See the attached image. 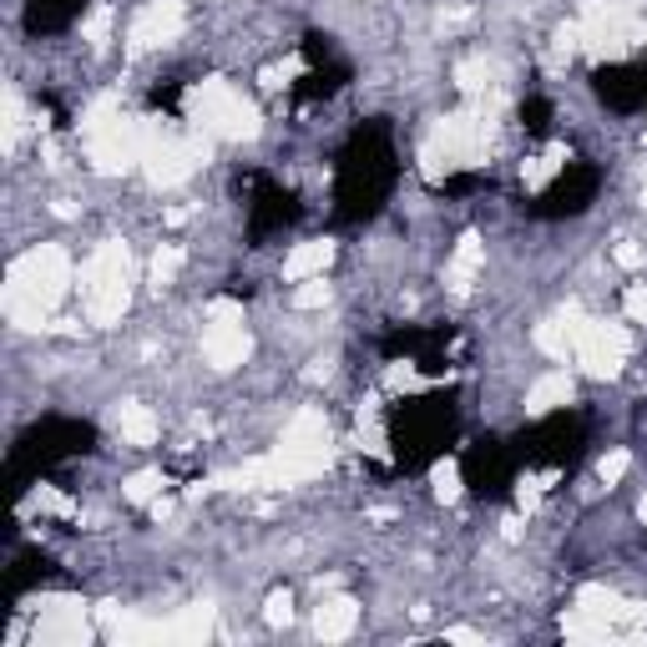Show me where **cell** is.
Listing matches in <instances>:
<instances>
[{
  "mask_svg": "<svg viewBox=\"0 0 647 647\" xmlns=\"http://www.w3.org/2000/svg\"><path fill=\"white\" fill-rule=\"evenodd\" d=\"M178 268H182V249H178V243H163V249L152 253V284H157V289H167V284L178 278Z\"/></svg>",
  "mask_w": 647,
  "mask_h": 647,
  "instance_id": "20",
  "label": "cell"
},
{
  "mask_svg": "<svg viewBox=\"0 0 647 647\" xmlns=\"http://www.w3.org/2000/svg\"><path fill=\"white\" fill-rule=\"evenodd\" d=\"M71 284V259L67 249L41 243V249L21 253L11 263V284H5V314L21 324V330H41L46 314L56 309V299L67 293Z\"/></svg>",
  "mask_w": 647,
  "mask_h": 647,
  "instance_id": "1",
  "label": "cell"
},
{
  "mask_svg": "<svg viewBox=\"0 0 647 647\" xmlns=\"http://www.w3.org/2000/svg\"><path fill=\"white\" fill-rule=\"evenodd\" d=\"M385 385L395 390V395H415V390H426V374L415 370V364H390Z\"/></svg>",
  "mask_w": 647,
  "mask_h": 647,
  "instance_id": "24",
  "label": "cell"
},
{
  "mask_svg": "<svg viewBox=\"0 0 647 647\" xmlns=\"http://www.w3.org/2000/svg\"><path fill=\"white\" fill-rule=\"evenodd\" d=\"M637 516H643V526H647V491H643V501H637Z\"/></svg>",
  "mask_w": 647,
  "mask_h": 647,
  "instance_id": "29",
  "label": "cell"
},
{
  "mask_svg": "<svg viewBox=\"0 0 647 647\" xmlns=\"http://www.w3.org/2000/svg\"><path fill=\"white\" fill-rule=\"evenodd\" d=\"M268 622H274V627H289V622H293V597L289 592L268 597Z\"/></svg>",
  "mask_w": 647,
  "mask_h": 647,
  "instance_id": "27",
  "label": "cell"
},
{
  "mask_svg": "<svg viewBox=\"0 0 647 647\" xmlns=\"http://www.w3.org/2000/svg\"><path fill=\"white\" fill-rule=\"evenodd\" d=\"M157 491H163V476H157V470H137V476H127V486H122V496L137 501V506H152Z\"/></svg>",
  "mask_w": 647,
  "mask_h": 647,
  "instance_id": "21",
  "label": "cell"
},
{
  "mask_svg": "<svg viewBox=\"0 0 647 647\" xmlns=\"http://www.w3.org/2000/svg\"><path fill=\"white\" fill-rule=\"evenodd\" d=\"M481 259H486L481 238H476V233H466L460 243H455V259H451V268H445V284L466 293L470 284H476V274H481Z\"/></svg>",
  "mask_w": 647,
  "mask_h": 647,
  "instance_id": "13",
  "label": "cell"
},
{
  "mask_svg": "<svg viewBox=\"0 0 647 647\" xmlns=\"http://www.w3.org/2000/svg\"><path fill=\"white\" fill-rule=\"evenodd\" d=\"M359 627V602L355 597H324L314 612V633L324 637V643H339V637H349Z\"/></svg>",
  "mask_w": 647,
  "mask_h": 647,
  "instance_id": "11",
  "label": "cell"
},
{
  "mask_svg": "<svg viewBox=\"0 0 647 647\" xmlns=\"http://www.w3.org/2000/svg\"><path fill=\"white\" fill-rule=\"evenodd\" d=\"M627 470H633V455H627V451H607L602 460H597V481H602V486H618Z\"/></svg>",
  "mask_w": 647,
  "mask_h": 647,
  "instance_id": "23",
  "label": "cell"
},
{
  "mask_svg": "<svg viewBox=\"0 0 647 647\" xmlns=\"http://www.w3.org/2000/svg\"><path fill=\"white\" fill-rule=\"evenodd\" d=\"M249 330H243V314H238V303L218 299L213 303V324L203 330V355L213 370H238L243 359H249Z\"/></svg>",
  "mask_w": 647,
  "mask_h": 647,
  "instance_id": "8",
  "label": "cell"
},
{
  "mask_svg": "<svg viewBox=\"0 0 647 647\" xmlns=\"http://www.w3.org/2000/svg\"><path fill=\"white\" fill-rule=\"evenodd\" d=\"M430 486H435V496L445 501V506H451V501H460V460H435V466H430Z\"/></svg>",
  "mask_w": 647,
  "mask_h": 647,
  "instance_id": "19",
  "label": "cell"
},
{
  "mask_svg": "<svg viewBox=\"0 0 647 647\" xmlns=\"http://www.w3.org/2000/svg\"><path fill=\"white\" fill-rule=\"evenodd\" d=\"M491 82H496V67H491V61H460V67H455V86H460L466 97H486Z\"/></svg>",
  "mask_w": 647,
  "mask_h": 647,
  "instance_id": "18",
  "label": "cell"
},
{
  "mask_svg": "<svg viewBox=\"0 0 647 647\" xmlns=\"http://www.w3.org/2000/svg\"><path fill=\"white\" fill-rule=\"evenodd\" d=\"M188 117H193L197 132L207 137H223V142H243V137H259V107L243 101V92L228 82H197L188 92Z\"/></svg>",
  "mask_w": 647,
  "mask_h": 647,
  "instance_id": "4",
  "label": "cell"
},
{
  "mask_svg": "<svg viewBox=\"0 0 647 647\" xmlns=\"http://www.w3.org/2000/svg\"><path fill=\"white\" fill-rule=\"evenodd\" d=\"M562 163H566V147H547L541 157H531V163L522 167V182L531 188V193H541V188H547V182L562 172Z\"/></svg>",
  "mask_w": 647,
  "mask_h": 647,
  "instance_id": "17",
  "label": "cell"
},
{
  "mask_svg": "<svg viewBox=\"0 0 647 647\" xmlns=\"http://www.w3.org/2000/svg\"><path fill=\"white\" fill-rule=\"evenodd\" d=\"M86 618L76 597H46V612L36 622V643H82Z\"/></svg>",
  "mask_w": 647,
  "mask_h": 647,
  "instance_id": "10",
  "label": "cell"
},
{
  "mask_svg": "<svg viewBox=\"0 0 647 647\" xmlns=\"http://www.w3.org/2000/svg\"><path fill=\"white\" fill-rule=\"evenodd\" d=\"M111 21H117V11H111V5H97V11L82 21V36L92 46H107L111 41Z\"/></svg>",
  "mask_w": 647,
  "mask_h": 647,
  "instance_id": "22",
  "label": "cell"
},
{
  "mask_svg": "<svg viewBox=\"0 0 647 647\" xmlns=\"http://www.w3.org/2000/svg\"><path fill=\"white\" fill-rule=\"evenodd\" d=\"M197 163H207L203 137H182L172 127H163L157 117H142V167L157 188H178L182 178H193Z\"/></svg>",
  "mask_w": 647,
  "mask_h": 647,
  "instance_id": "6",
  "label": "cell"
},
{
  "mask_svg": "<svg viewBox=\"0 0 647 647\" xmlns=\"http://www.w3.org/2000/svg\"><path fill=\"white\" fill-rule=\"evenodd\" d=\"M612 259H618V263H622V268H643V249H637L633 238H622L618 249H612Z\"/></svg>",
  "mask_w": 647,
  "mask_h": 647,
  "instance_id": "28",
  "label": "cell"
},
{
  "mask_svg": "<svg viewBox=\"0 0 647 647\" xmlns=\"http://www.w3.org/2000/svg\"><path fill=\"white\" fill-rule=\"evenodd\" d=\"M622 314H627V324H647V284H627V293H622Z\"/></svg>",
  "mask_w": 647,
  "mask_h": 647,
  "instance_id": "26",
  "label": "cell"
},
{
  "mask_svg": "<svg viewBox=\"0 0 647 647\" xmlns=\"http://www.w3.org/2000/svg\"><path fill=\"white\" fill-rule=\"evenodd\" d=\"M82 299L92 324H117L132 303V259L127 243H101L82 268Z\"/></svg>",
  "mask_w": 647,
  "mask_h": 647,
  "instance_id": "3",
  "label": "cell"
},
{
  "mask_svg": "<svg viewBox=\"0 0 647 647\" xmlns=\"http://www.w3.org/2000/svg\"><path fill=\"white\" fill-rule=\"evenodd\" d=\"M491 111L476 107V111H455V117H445V122H435V132H430L426 142H420V172H426L430 182L451 178V172H460V167H476L486 157V147H491Z\"/></svg>",
  "mask_w": 647,
  "mask_h": 647,
  "instance_id": "2",
  "label": "cell"
},
{
  "mask_svg": "<svg viewBox=\"0 0 647 647\" xmlns=\"http://www.w3.org/2000/svg\"><path fill=\"white\" fill-rule=\"evenodd\" d=\"M117 435H122L127 445H152L157 441V415H152L147 405H122V410H117Z\"/></svg>",
  "mask_w": 647,
  "mask_h": 647,
  "instance_id": "15",
  "label": "cell"
},
{
  "mask_svg": "<svg viewBox=\"0 0 647 647\" xmlns=\"http://www.w3.org/2000/svg\"><path fill=\"white\" fill-rule=\"evenodd\" d=\"M324 303H330V284L324 278H303L293 289V309H324Z\"/></svg>",
  "mask_w": 647,
  "mask_h": 647,
  "instance_id": "25",
  "label": "cell"
},
{
  "mask_svg": "<svg viewBox=\"0 0 647 647\" xmlns=\"http://www.w3.org/2000/svg\"><path fill=\"white\" fill-rule=\"evenodd\" d=\"M643 203H647V182H643Z\"/></svg>",
  "mask_w": 647,
  "mask_h": 647,
  "instance_id": "30",
  "label": "cell"
},
{
  "mask_svg": "<svg viewBox=\"0 0 647 647\" xmlns=\"http://www.w3.org/2000/svg\"><path fill=\"white\" fill-rule=\"evenodd\" d=\"M577 36H582V51H592L597 61H618V56H627L633 46L647 41V21L627 0H587Z\"/></svg>",
  "mask_w": 647,
  "mask_h": 647,
  "instance_id": "5",
  "label": "cell"
},
{
  "mask_svg": "<svg viewBox=\"0 0 647 647\" xmlns=\"http://www.w3.org/2000/svg\"><path fill=\"white\" fill-rule=\"evenodd\" d=\"M566 399H572V380L556 370V374H541L537 385L526 390V410H531V415H551V410H562Z\"/></svg>",
  "mask_w": 647,
  "mask_h": 647,
  "instance_id": "14",
  "label": "cell"
},
{
  "mask_svg": "<svg viewBox=\"0 0 647 647\" xmlns=\"http://www.w3.org/2000/svg\"><path fill=\"white\" fill-rule=\"evenodd\" d=\"M572 355H577V364L587 374H597V380H612V374L627 364V355H633V334H627V324L582 319L577 334H572Z\"/></svg>",
  "mask_w": 647,
  "mask_h": 647,
  "instance_id": "7",
  "label": "cell"
},
{
  "mask_svg": "<svg viewBox=\"0 0 647 647\" xmlns=\"http://www.w3.org/2000/svg\"><path fill=\"white\" fill-rule=\"evenodd\" d=\"M334 263V243L330 238H309V243H299V249L284 259V278L289 284H303V278H324V268Z\"/></svg>",
  "mask_w": 647,
  "mask_h": 647,
  "instance_id": "12",
  "label": "cell"
},
{
  "mask_svg": "<svg viewBox=\"0 0 647 647\" xmlns=\"http://www.w3.org/2000/svg\"><path fill=\"white\" fill-rule=\"evenodd\" d=\"M163 637H172V643H203V637H213V607H188V612H178V618L163 627Z\"/></svg>",
  "mask_w": 647,
  "mask_h": 647,
  "instance_id": "16",
  "label": "cell"
},
{
  "mask_svg": "<svg viewBox=\"0 0 647 647\" xmlns=\"http://www.w3.org/2000/svg\"><path fill=\"white\" fill-rule=\"evenodd\" d=\"M182 21H188L182 0H142L137 15H132V26H127V46H132V51L167 46L182 31Z\"/></svg>",
  "mask_w": 647,
  "mask_h": 647,
  "instance_id": "9",
  "label": "cell"
}]
</instances>
